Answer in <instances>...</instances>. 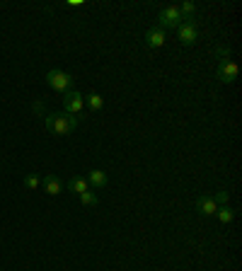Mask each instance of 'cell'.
<instances>
[{
    "label": "cell",
    "mask_w": 242,
    "mask_h": 271,
    "mask_svg": "<svg viewBox=\"0 0 242 271\" xmlns=\"http://www.w3.org/2000/svg\"><path fill=\"white\" fill-rule=\"evenodd\" d=\"M44 119H46V128H49L54 136H68V133H73L75 126H78V119L70 116V114H66V111L46 114Z\"/></svg>",
    "instance_id": "obj_1"
},
{
    "label": "cell",
    "mask_w": 242,
    "mask_h": 271,
    "mask_svg": "<svg viewBox=\"0 0 242 271\" xmlns=\"http://www.w3.org/2000/svg\"><path fill=\"white\" fill-rule=\"evenodd\" d=\"M73 75L70 73H66V70H58V68H54V70H49L46 73V85L51 87V90H56V92H68L70 87H73Z\"/></svg>",
    "instance_id": "obj_2"
},
{
    "label": "cell",
    "mask_w": 242,
    "mask_h": 271,
    "mask_svg": "<svg viewBox=\"0 0 242 271\" xmlns=\"http://www.w3.org/2000/svg\"><path fill=\"white\" fill-rule=\"evenodd\" d=\"M158 20H160V25L158 27L160 29H177L182 22H184V17L179 15V10H177L175 5H167V8H162L160 10V15H158Z\"/></svg>",
    "instance_id": "obj_3"
},
{
    "label": "cell",
    "mask_w": 242,
    "mask_h": 271,
    "mask_svg": "<svg viewBox=\"0 0 242 271\" xmlns=\"http://www.w3.org/2000/svg\"><path fill=\"white\" fill-rule=\"evenodd\" d=\"M85 107V97L78 92V90H68L66 97H63V109H66V114L70 116H78Z\"/></svg>",
    "instance_id": "obj_4"
},
{
    "label": "cell",
    "mask_w": 242,
    "mask_h": 271,
    "mask_svg": "<svg viewBox=\"0 0 242 271\" xmlns=\"http://www.w3.org/2000/svg\"><path fill=\"white\" fill-rule=\"evenodd\" d=\"M177 37H179V41H182L184 46H189V44H194V41L199 39V29H196L194 17H191V20H184V22L177 27Z\"/></svg>",
    "instance_id": "obj_5"
},
{
    "label": "cell",
    "mask_w": 242,
    "mask_h": 271,
    "mask_svg": "<svg viewBox=\"0 0 242 271\" xmlns=\"http://www.w3.org/2000/svg\"><path fill=\"white\" fill-rule=\"evenodd\" d=\"M237 73H240V68L235 61H223L220 66H218V80L220 82H235L237 80Z\"/></svg>",
    "instance_id": "obj_6"
},
{
    "label": "cell",
    "mask_w": 242,
    "mask_h": 271,
    "mask_svg": "<svg viewBox=\"0 0 242 271\" xmlns=\"http://www.w3.org/2000/svg\"><path fill=\"white\" fill-rule=\"evenodd\" d=\"M165 39H167V32L160 27H150L146 32V46L148 49H160L162 44H165Z\"/></svg>",
    "instance_id": "obj_7"
},
{
    "label": "cell",
    "mask_w": 242,
    "mask_h": 271,
    "mask_svg": "<svg viewBox=\"0 0 242 271\" xmlns=\"http://www.w3.org/2000/svg\"><path fill=\"white\" fill-rule=\"evenodd\" d=\"M196 211H199L201 216H206V218L215 216V211H218V206H215L213 196H199V199H196Z\"/></svg>",
    "instance_id": "obj_8"
},
{
    "label": "cell",
    "mask_w": 242,
    "mask_h": 271,
    "mask_svg": "<svg viewBox=\"0 0 242 271\" xmlns=\"http://www.w3.org/2000/svg\"><path fill=\"white\" fill-rule=\"evenodd\" d=\"M85 179H87V184H92V187H97V189H104L107 182H109V177H107L104 170H90Z\"/></svg>",
    "instance_id": "obj_9"
},
{
    "label": "cell",
    "mask_w": 242,
    "mask_h": 271,
    "mask_svg": "<svg viewBox=\"0 0 242 271\" xmlns=\"http://www.w3.org/2000/svg\"><path fill=\"white\" fill-rule=\"evenodd\" d=\"M41 187H44V191H46V194H51V196H58V194H61V189H63L61 179H58V177H54V175H46V177H44Z\"/></svg>",
    "instance_id": "obj_10"
},
{
    "label": "cell",
    "mask_w": 242,
    "mask_h": 271,
    "mask_svg": "<svg viewBox=\"0 0 242 271\" xmlns=\"http://www.w3.org/2000/svg\"><path fill=\"white\" fill-rule=\"evenodd\" d=\"M68 189L73 191V194H78V196H80L82 191L90 189V184H87V179H85V177H73V179L68 182Z\"/></svg>",
    "instance_id": "obj_11"
},
{
    "label": "cell",
    "mask_w": 242,
    "mask_h": 271,
    "mask_svg": "<svg viewBox=\"0 0 242 271\" xmlns=\"http://www.w3.org/2000/svg\"><path fill=\"white\" fill-rule=\"evenodd\" d=\"M85 104L92 109V111H99V109L104 107V97L99 95V92H90V95L85 97Z\"/></svg>",
    "instance_id": "obj_12"
},
{
    "label": "cell",
    "mask_w": 242,
    "mask_h": 271,
    "mask_svg": "<svg viewBox=\"0 0 242 271\" xmlns=\"http://www.w3.org/2000/svg\"><path fill=\"white\" fill-rule=\"evenodd\" d=\"M215 216H218V220H220L223 225H228V223H232V218H235V211H232L230 206H218Z\"/></svg>",
    "instance_id": "obj_13"
},
{
    "label": "cell",
    "mask_w": 242,
    "mask_h": 271,
    "mask_svg": "<svg viewBox=\"0 0 242 271\" xmlns=\"http://www.w3.org/2000/svg\"><path fill=\"white\" fill-rule=\"evenodd\" d=\"M177 10H179V15H182L184 20H191V15H194V10H196V5H194L191 0H184V3L177 8Z\"/></svg>",
    "instance_id": "obj_14"
},
{
    "label": "cell",
    "mask_w": 242,
    "mask_h": 271,
    "mask_svg": "<svg viewBox=\"0 0 242 271\" xmlns=\"http://www.w3.org/2000/svg\"><path fill=\"white\" fill-rule=\"evenodd\" d=\"M80 201L85 203V206H97L99 199H97V194H92V191L87 189V191H82V194H80Z\"/></svg>",
    "instance_id": "obj_15"
},
{
    "label": "cell",
    "mask_w": 242,
    "mask_h": 271,
    "mask_svg": "<svg viewBox=\"0 0 242 271\" xmlns=\"http://www.w3.org/2000/svg\"><path fill=\"white\" fill-rule=\"evenodd\" d=\"M213 201H215V206H228V201H230V194H228V191H225V189L215 191Z\"/></svg>",
    "instance_id": "obj_16"
},
{
    "label": "cell",
    "mask_w": 242,
    "mask_h": 271,
    "mask_svg": "<svg viewBox=\"0 0 242 271\" xmlns=\"http://www.w3.org/2000/svg\"><path fill=\"white\" fill-rule=\"evenodd\" d=\"M39 184H41V179L37 175H27V177H25V187H27V189H37Z\"/></svg>",
    "instance_id": "obj_17"
},
{
    "label": "cell",
    "mask_w": 242,
    "mask_h": 271,
    "mask_svg": "<svg viewBox=\"0 0 242 271\" xmlns=\"http://www.w3.org/2000/svg\"><path fill=\"white\" fill-rule=\"evenodd\" d=\"M218 56H220V63L223 61H230V49L228 46H218Z\"/></svg>",
    "instance_id": "obj_18"
},
{
    "label": "cell",
    "mask_w": 242,
    "mask_h": 271,
    "mask_svg": "<svg viewBox=\"0 0 242 271\" xmlns=\"http://www.w3.org/2000/svg\"><path fill=\"white\" fill-rule=\"evenodd\" d=\"M34 111H37V114H41V111H44V104H41V102H34Z\"/></svg>",
    "instance_id": "obj_19"
}]
</instances>
